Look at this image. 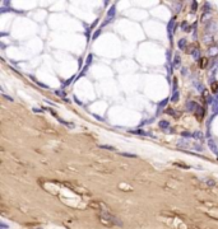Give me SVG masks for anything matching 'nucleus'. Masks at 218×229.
<instances>
[{"instance_id": "nucleus-5", "label": "nucleus", "mask_w": 218, "mask_h": 229, "mask_svg": "<svg viewBox=\"0 0 218 229\" xmlns=\"http://www.w3.org/2000/svg\"><path fill=\"white\" fill-rule=\"evenodd\" d=\"M159 126L162 127V129H167V127H168V122H166V121H161V122H159Z\"/></svg>"}, {"instance_id": "nucleus-1", "label": "nucleus", "mask_w": 218, "mask_h": 229, "mask_svg": "<svg viewBox=\"0 0 218 229\" xmlns=\"http://www.w3.org/2000/svg\"><path fill=\"white\" fill-rule=\"evenodd\" d=\"M186 46H188L186 40H180V42H179V47H180V49H181V50H185Z\"/></svg>"}, {"instance_id": "nucleus-6", "label": "nucleus", "mask_w": 218, "mask_h": 229, "mask_svg": "<svg viewBox=\"0 0 218 229\" xmlns=\"http://www.w3.org/2000/svg\"><path fill=\"white\" fill-rule=\"evenodd\" d=\"M199 60H202V61H200V66H202V68L207 66V64H208V60H207V59H199Z\"/></svg>"}, {"instance_id": "nucleus-7", "label": "nucleus", "mask_w": 218, "mask_h": 229, "mask_svg": "<svg viewBox=\"0 0 218 229\" xmlns=\"http://www.w3.org/2000/svg\"><path fill=\"white\" fill-rule=\"evenodd\" d=\"M180 64V57L179 56H175V66H177Z\"/></svg>"}, {"instance_id": "nucleus-4", "label": "nucleus", "mask_w": 218, "mask_h": 229, "mask_svg": "<svg viewBox=\"0 0 218 229\" xmlns=\"http://www.w3.org/2000/svg\"><path fill=\"white\" fill-rule=\"evenodd\" d=\"M193 57H194L195 60L200 59V54H199V50H198V49H195V51H193Z\"/></svg>"}, {"instance_id": "nucleus-8", "label": "nucleus", "mask_w": 218, "mask_h": 229, "mask_svg": "<svg viewBox=\"0 0 218 229\" xmlns=\"http://www.w3.org/2000/svg\"><path fill=\"white\" fill-rule=\"evenodd\" d=\"M196 5H198V3H193V4H191V8H193L191 10H193V12L196 10Z\"/></svg>"}, {"instance_id": "nucleus-9", "label": "nucleus", "mask_w": 218, "mask_h": 229, "mask_svg": "<svg viewBox=\"0 0 218 229\" xmlns=\"http://www.w3.org/2000/svg\"><path fill=\"white\" fill-rule=\"evenodd\" d=\"M99 146H101L102 149H110V150H112V149H113L112 146H107V145H99Z\"/></svg>"}, {"instance_id": "nucleus-2", "label": "nucleus", "mask_w": 218, "mask_h": 229, "mask_svg": "<svg viewBox=\"0 0 218 229\" xmlns=\"http://www.w3.org/2000/svg\"><path fill=\"white\" fill-rule=\"evenodd\" d=\"M208 52H209V55H211V56H214V55H217V54H218V47H217V46L211 47L209 51H208Z\"/></svg>"}, {"instance_id": "nucleus-3", "label": "nucleus", "mask_w": 218, "mask_h": 229, "mask_svg": "<svg viewBox=\"0 0 218 229\" xmlns=\"http://www.w3.org/2000/svg\"><path fill=\"white\" fill-rule=\"evenodd\" d=\"M171 101H172V102H177V101H179V92H177V90H175V92H174Z\"/></svg>"}]
</instances>
